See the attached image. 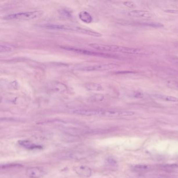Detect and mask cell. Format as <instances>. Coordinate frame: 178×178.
Here are the masks:
<instances>
[{
  "label": "cell",
  "mask_w": 178,
  "mask_h": 178,
  "mask_svg": "<svg viewBox=\"0 0 178 178\" xmlns=\"http://www.w3.org/2000/svg\"><path fill=\"white\" fill-rule=\"evenodd\" d=\"M51 88L54 89L57 92H62L66 89V87L62 83H54L52 84Z\"/></svg>",
  "instance_id": "5bb4252c"
},
{
  "label": "cell",
  "mask_w": 178,
  "mask_h": 178,
  "mask_svg": "<svg viewBox=\"0 0 178 178\" xmlns=\"http://www.w3.org/2000/svg\"><path fill=\"white\" fill-rule=\"evenodd\" d=\"M123 4H124V5L127 6L129 7V8H134V6H135L134 3L132 2H130V1L125 2L123 3Z\"/></svg>",
  "instance_id": "ac0fdd59"
},
{
  "label": "cell",
  "mask_w": 178,
  "mask_h": 178,
  "mask_svg": "<svg viewBox=\"0 0 178 178\" xmlns=\"http://www.w3.org/2000/svg\"><path fill=\"white\" fill-rule=\"evenodd\" d=\"M62 49H65L66 50L74 52L80 54H85V55H103V54H101L99 53H97L95 52L90 51L86 50L83 49H78L74 47H71V46H63L62 47Z\"/></svg>",
  "instance_id": "52a82bcc"
},
{
  "label": "cell",
  "mask_w": 178,
  "mask_h": 178,
  "mask_svg": "<svg viewBox=\"0 0 178 178\" xmlns=\"http://www.w3.org/2000/svg\"><path fill=\"white\" fill-rule=\"evenodd\" d=\"M129 15L136 18H148L151 17V14L146 10H133L130 12Z\"/></svg>",
  "instance_id": "ba28073f"
},
{
  "label": "cell",
  "mask_w": 178,
  "mask_h": 178,
  "mask_svg": "<svg viewBox=\"0 0 178 178\" xmlns=\"http://www.w3.org/2000/svg\"><path fill=\"white\" fill-rule=\"evenodd\" d=\"M43 13L42 10L13 13L4 16L3 18L6 20H31L39 18Z\"/></svg>",
  "instance_id": "277c9868"
},
{
  "label": "cell",
  "mask_w": 178,
  "mask_h": 178,
  "mask_svg": "<svg viewBox=\"0 0 178 178\" xmlns=\"http://www.w3.org/2000/svg\"><path fill=\"white\" fill-rule=\"evenodd\" d=\"M12 50L13 49L10 46H8L6 45H1L0 46V51L1 53L11 52Z\"/></svg>",
  "instance_id": "2e32d148"
},
{
  "label": "cell",
  "mask_w": 178,
  "mask_h": 178,
  "mask_svg": "<svg viewBox=\"0 0 178 178\" xmlns=\"http://www.w3.org/2000/svg\"><path fill=\"white\" fill-rule=\"evenodd\" d=\"M134 97L137 98H141L143 97V94L141 92H137L134 94Z\"/></svg>",
  "instance_id": "ffe728a7"
},
{
  "label": "cell",
  "mask_w": 178,
  "mask_h": 178,
  "mask_svg": "<svg viewBox=\"0 0 178 178\" xmlns=\"http://www.w3.org/2000/svg\"><path fill=\"white\" fill-rule=\"evenodd\" d=\"M19 144L23 147L26 148L27 149H38V148H42L41 146L35 144L34 143H31L30 141H27V140L21 141L19 142Z\"/></svg>",
  "instance_id": "8fae6325"
},
{
  "label": "cell",
  "mask_w": 178,
  "mask_h": 178,
  "mask_svg": "<svg viewBox=\"0 0 178 178\" xmlns=\"http://www.w3.org/2000/svg\"><path fill=\"white\" fill-rule=\"evenodd\" d=\"M156 98L159 99L161 100L166 101H169V102H173V103H178V98L171 96L165 95H160V94H156L154 95Z\"/></svg>",
  "instance_id": "30bf717a"
},
{
  "label": "cell",
  "mask_w": 178,
  "mask_h": 178,
  "mask_svg": "<svg viewBox=\"0 0 178 178\" xmlns=\"http://www.w3.org/2000/svg\"><path fill=\"white\" fill-rule=\"evenodd\" d=\"M167 85L169 87L178 89V82L175 80H169L167 83Z\"/></svg>",
  "instance_id": "e0dca14e"
},
{
  "label": "cell",
  "mask_w": 178,
  "mask_h": 178,
  "mask_svg": "<svg viewBox=\"0 0 178 178\" xmlns=\"http://www.w3.org/2000/svg\"><path fill=\"white\" fill-rule=\"evenodd\" d=\"M75 171L78 175L82 177H89L91 175V170L88 167L85 166H80L76 167Z\"/></svg>",
  "instance_id": "9c48e42d"
},
{
  "label": "cell",
  "mask_w": 178,
  "mask_h": 178,
  "mask_svg": "<svg viewBox=\"0 0 178 178\" xmlns=\"http://www.w3.org/2000/svg\"><path fill=\"white\" fill-rule=\"evenodd\" d=\"M79 17L81 21L86 23H90L93 21L92 16L90 15L89 13L86 11L81 12L79 14Z\"/></svg>",
  "instance_id": "7c38bea8"
},
{
  "label": "cell",
  "mask_w": 178,
  "mask_h": 178,
  "mask_svg": "<svg viewBox=\"0 0 178 178\" xmlns=\"http://www.w3.org/2000/svg\"><path fill=\"white\" fill-rule=\"evenodd\" d=\"M91 47L96 50L103 51L114 52H120L127 54H139L141 52V50L139 49L128 48L125 46H119L114 45H108V44H93L89 45Z\"/></svg>",
  "instance_id": "3957f363"
},
{
  "label": "cell",
  "mask_w": 178,
  "mask_h": 178,
  "mask_svg": "<svg viewBox=\"0 0 178 178\" xmlns=\"http://www.w3.org/2000/svg\"><path fill=\"white\" fill-rule=\"evenodd\" d=\"M166 13H170V14H178V10H164Z\"/></svg>",
  "instance_id": "d6986e66"
},
{
  "label": "cell",
  "mask_w": 178,
  "mask_h": 178,
  "mask_svg": "<svg viewBox=\"0 0 178 178\" xmlns=\"http://www.w3.org/2000/svg\"><path fill=\"white\" fill-rule=\"evenodd\" d=\"M173 62L177 64H178V58H173Z\"/></svg>",
  "instance_id": "44dd1931"
},
{
  "label": "cell",
  "mask_w": 178,
  "mask_h": 178,
  "mask_svg": "<svg viewBox=\"0 0 178 178\" xmlns=\"http://www.w3.org/2000/svg\"><path fill=\"white\" fill-rule=\"evenodd\" d=\"M151 168L150 166L146 165H137L134 167V169L136 170L144 171L149 170Z\"/></svg>",
  "instance_id": "9a60e30c"
},
{
  "label": "cell",
  "mask_w": 178,
  "mask_h": 178,
  "mask_svg": "<svg viewBox=\"0 0 178 178\" xmlns=\"http://www.w3.org/2000/svg\"><path fill=\"white\" fill-rule=\"evenodd\" d=\"M44 27L46 28L56 29V30H68V31L77 32L80 34H85L87 35H89L91 36L100 37L101 35L95 31L90 30L81 27L74 26L72 25H66V24H49L44 25Z\"/></svg>",
  "instance_id": "7a4b0ae2"
},
{
  "label": "cell",
  "mask_w": 178,
  "mask_h": 178,
  "mask_svg": "<svg viewBox=\"0 0 178 178\" xmlns=\"http://www.w3.org/2000/svg\"><path fill=\"white\" fill-rule=\"evenodd\" d=\"M73 114L85 116H99L105 117H122L132 116L134 111L129 110H115L107 109H78L72 110Z\"/></svg>",
  "instance_id": "6da1fadb"
},
{
  "label": "cell",
  "mask_w": 178,
  "mask_h": 178,
  "mask_svg": "<svg viewBox=\"0 0 178 178\" xmlns=\"http://www.w3.org/2000/svg\"><path fill=\"white\" fill-rule=\"evenodd\" d=\"M119 66V65L114 63H106V64H100L91 65H87L84 66L78 67L76 69L82 71H101L106 70H112L116 69Z\"/></svg>",
  "instance_id": "5b68a950"
},
{
  "label": "cell",
  "mask_w": 178,
  "mask_h": 178,
  "mask_svg": "<svg viewBox=\"0 0 178 178\" xmlns=\"http://www.w3.org/2000/svg\"><path fill=\"white\" fill-rule=\"evenodd\" d=\"M26 175L30 178H40L44 176L45 172L39 167H32L27 169Z\"/></svg>",
  "instance_id": "8992f818"
},
{
  "label": "cell",
  "mask_w": 178,
  "mask_h": 178,
  "mask_svg": "<svg viewBox=\"0 0 178 178\" xmlns=\"http://www.w3.org/2000/svg\"><path fill=\"white\" fill-rule=\"evenodd\" d=\"M85 87L91 91H100L103 89L101 85L96 83H87L86 84Z\"/></svg>",
  "instance_id": "4fadbf2b"
}]
</instances>
